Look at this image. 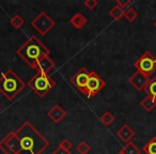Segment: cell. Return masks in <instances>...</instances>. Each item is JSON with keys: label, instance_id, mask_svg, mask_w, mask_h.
Returning <instances> with one entry per match:
<instances>
[{"label": "cell", "instance_id": "cell-3", "mask_svg": "<svg viewBox=\"0 0 156 154\" xmlns=\"http://www.w3.org/2000/svg\"><path fill=\"white\" fill-rule=\"evenodd\" d=\"M26 87L25 81L11 69L0 75V93L7 100L13 101Z\"/></svg>", "mask_w": 156, "mask_h": 154}, {"label": "cell", "instance_id": "cell-8", "mask_svg": "<svg viewBox=\"0 0 156 154\" xmlns=\"http://www.w3.org/2000/svg\"><path fill=\"white\" fill-rule=\"evenodd\" d=\"M89 76H90V71H88L85 66H83L78 70V72H76L72 76L71 78H69V81H71V84L78 91H80L83 94H85L86 86H87Z\"/></svg>", "mask_w": 156, "mask_h": 154}, {"label": "cell", "instance_id": "cell-21", "mask_svg": "<svg viewBox=\"0 0 156 154\" xmlns=\"http://www.w3.org/2000/svg\"><path fill=\"white\" fill-rule=\"evenodd\" d=\"M76 150H77V152L79 154H88L91 151V147L86 141H80V142L76 145Z\"/></svg>", "mask_w": 156, "mask_h": 154}, {"label": "cell", "instance_id": "cell-23", "mask_svg": "<svg viewBox=\"0 0 156 154\" xmlns=\"http://www.w3.org/2000/svg\"><path fill=\"white\" fill-rule=\"evenodd\" d=\"M124 17L126 18V20L129 23H133L136 20V18L138 17V13L134 8H130V9L126 10L125 13H124Z\"/></svg>", "mask_w": 156, "mask_h": 154}, {"label": "cell", "instance_id": "cell-28", "mask_svg": "<svg viewBox=\"0 0 156 154\" xmlns=\"http://www.w3.org/2000/svg\"><path fill=\"white\" fill-rule=\"evenodd\" d=\"M154 27H155V28H156V20H155V22H154Z\"/></svg>", "mask_w": 156, "mask_h": 154}, {"label": "cell", "instance_id": "cell-24", "mask_svg": "<svg viewBox=\"0 0 156 154\" xmlns=\"http://www.w3.org/2000/svg\"><path fill=\"white\" fill-rule=\"evenodd\" d=\"M85 7L89 10H94L96 7L98 5V0H85V2H83Z\"/></svg>", "mask_w": 156, "mask_h": 154}, {"label": "cell", "instance_id": "cell-11", "mask_svg": "<svg viewBox=\"0 0 156 154\" xmlns=\"http://www.w3.org/2000/svg\"><path fill=\"white\" fill-rule=\"evenodd\" d=\"M135 135H136V132H135L134 128L128 125V124L122 125L121 128H119V130L117 131V133H115V136H117L120 140H122L125 143L129 142L135 137Z\"/></svg>", "mask_w": 156, "mask_h": 154}, {"label": "cell", "instance_id": "cell-16", "mask_svg": "<svg viewBox=\"0 0 156 154\" xmlns=\"http://www.w3.org/2000/svg\"><path fill=\"white\" fill-rule=\"evenodd\" d=\"M124 13H125V10L122 9L121 7H119V5H117L109 10V16H110L113 20H117V22L124 17Z\"/></svg>", "mask_w": 156, "mask_h": 154}, {"label": "cell", "instance_id": "cell-10", "mask_svg": "<svg viewBox=\"0 0 156 154\" xmlns=\"http://www.w3.org/2000/svg\"><path fill=\"white\" fill-rule=\"evenodd\" d=\"M149 81H150V77H147L144 74H142L141 72L138 71L135 72L129 78H128V83L130 84V86H133L138 91L144 89V87L149 83Z\"/></svg>", "mask_w": 156, "mask_h": 154}, {"label": "cell", "instance_id": "cell-1", "mask_svg": "<svg viewBox=\"0 0 156 154\" xmlns=\"http://www.w3.org/2000/svg\"><path fill=\"white\" fill-rule=\"evenodd\" d=\"M15 135L16 154H42L49 147V141L29 121H25L15 131Z\"/></svg>", "mask_w": 156, "mask_h": 154}, {"label": "cell", "instance_id": "cell-15", "mask_svg": "<svg viewBox=\"0 0 156 154\" xmlns=\"http://www.w3.org/2000/svg\"><path fill=\"white\" fill-rule=\"evenodd\" d=\"M143 91L147 93V96H151V98L156 100V76L150 79L149 83L147 84V86L143 89Z\"/></svg>", "mask_w": 156, "mask_h": 154}, {"label": "cell", "instance_id": "cell-6", "mask_svg": "<svg viewBox=\"0 0 156 154\" xmlns=\"http://www.w3.org/2000/svg\"><path fill=\"white\" fill-rule=\"evenodd\" d=\"M31 26L35 31L42 35H45L56 26V22L46 12L42 11L31 22Z\"/></svg>", "mask_w": 156, "mask_h": 154}, {"label": "cell", "instance_id": "cell-20", "mask_svg": "<svg viewBox=\"0 0 156 154\" xmlns=\"http://www.w3.org/2000/svg\"><path fill=\"white\" fill-rule=\"evenodd\" d=\"M10 24H11V26H13L14 29L18 30V29H20L25 25V20L22 16L16 14V15L12 16V17L10 18Z\"/></svg>", "mask_w": 156, "mask_h": 154}, {"label": "cell", "instance_id": "cell-9", "mask_svg": "<svg viewBox=\"0 0 156 154\" xmlns=\"http://www.w3.org/2000/svg\"><path fill=\"white\" fill-rule=\"evenodd\" d=\"M16 149H17V139H16L15 131H12L0 140V151L3 154H16Z\"/></svg>", "mask_w": 156, "mask_h": 154}, {"label": "cell", "instance_id": "cell-4", "mask_svg": "<svg viewBox=\"0 0 156 154\" xmlns=\"http://www.w3.org/2000/svg\"><path fill=\"white\" fill-rule=\"evenodd\" d=\"M28 87L40 98H44L56 86V81L48 74L37 72L28 81Z\"/></svg>", "mask_w": 156, "mask_h": 154}, {"label": "cell", "instance_id": "cell-29", "mask_svg": "<svg viewBox=\"0 0 156 154\" xmlns=\"http://www.w3.org/2000/svg\"><path fill=\"white\" fill-rule=\"evenodd\" d=\"M118 154H123V153H122V152H121V151H120V152H119V153H118Z\"/></svg>", "mask_w": 156, "mask_h": 154}, {"label": "cell", "instance_id": "cell-13", "mask_svg": "<svg viewBox=\"0 0 156 154\" xmlns=\"http://www.w3.org/2000/svg\"><path fill=\"white\" fill-rule=\"evenodd\" d=\"M65 116H66L65 110L58 104L52 106L51 108L47 111V117L49 118L50 120H52V122H55V123H60L65 118Z\"/></svg>", "mask_w": 156, "mask_h": 154}, {"label": "cell", "instance_id": "cell-18", "mask_svg": "<svg viewBox=\"0 0 156 154\" xmlns=\"http://www.w3.org/2000/svg\"><path fill=\"white\" fill-rule=\"evenodd\" d=\"M141 151L144 154H156V136L152 137L142 147Z\"/></svg>", "mask_w": 156, "mask_h": 154}, {"label": "cell", "instance_id": "cell-12", "mask_svg": "<svg viewBox=\"0 0 156 154\" xmlns=\"http://www.w3.org/2000/svg\"><path fill=\"white\" fill-rule=\"evenodd\" d=\"M55 66H56L55 61L52 60L49 56H45L37 61L34 70H37V72H41V73H44V74H48Z\"/></svg>", "mask_w": 156, "mask_h": 154}, {"label": "cell", "instance_id": "cell-27", "mask_svg": "<svg viewBox=\"0 0 156 154\" xmlns=\"http://www.w3.org/2000/svg\"><path fill=\"white\" fill-rule=\"evenodd\" d=\"M52 154H72V153H71V151H66V150H64L63 148L58 147L52 152Z\"/></svg>", "mask_w": 156, "mask_h": 154}, {"label": "cell", "instance_id": "cell-30", "mask_svg": "<svg viewBox=\"0 0 156 154\" xmlns=\"http://www.w3.org/2000/svg\"><path fill=\"white\" fill-rule=\"evenodd\" d=\"M0 111H1V107H0Z\"/></svg>", "mask_w": 156, "mask_h": 154}, {"label": "cell", "instance_id": "cell-25", "mask_svg": "<svg viewBox=\"0 0 156 154\" xmlns=\"http://www.w3.org/2000/svg\"><path fill=\"white\" fill-rule=\"evenodd\" d=\"M59 147L63 148V149L66 150V151H71V149L73 148V143H72V141H69V139L64 138V139H63V140L60 142Z\"/></svg>", "mask_w": 156, "mask_h": 154}, {"label": "cell", "instance_id": "cell-22", "mask_svg": "<svg viewBox=\"0 0 156 154\" xmlns=\"http://www.w3.org/2000/svg\"><path fill=\"white\" fill-rule=\"evenodd\" d=\"M100 120L105 126H109L110 124H112L113 121H115V117H113V115H111L110 111H106V113L101 117Z\"/></svg>", "mask_w": 156, "mask_h": 154}, {"label": "cell", "instance_id": "cell-19", "mask_svg": "<svg viewBox=\"0 0 156 154\" xmlns=\"http://www.w3.org/2000/svg\"><path fill=\"white\" fill-rule=\"evenodd\" d=\"M121 152L123 154H141V150L132 141L126 143L121 149Z\"/></svg>", "mask_w": 156, "mask_h": 154}, {"label": "cell", "instance_id": "cell-17", "mask_svg": "<svg viewBox=\"0 0 156 154\" xmlns=\"http://www.w3.org/2000/svg\"><path fill=\"white\" fill-rule=\"evenodd\" d=\"M140 105L145 111L150 113V111H152L156 107V100H155V98H151V96L147 95L142 101H141Z\"/></svg>", "mask_w": 156, "mask_h": 154}, {"label": "cell", "instance_id": "cell-7", "mask_svg": "<svg viewBox=\"0 0 156 154\" xmlns=\"http://www.w3.org/2000/svg\"><path fill=\"white\" fill-rule=\"evenodd\" d=\"M105 86H106V83H105L104 79H103L96 72L90 71L89 79H88L87 86H86L85 95L89 98H94L96 94H98V92H100Z\"/></svg>", "mask_w": 156, "mask_h": 154}, {"label": "cell", "instance_id": "cell-5", "mask_svg": "<svg viewBox=\"0 0 156 154\" xmlns=\"http://www.w3.org/2000/svg\"><path fill=\"white\" fill-rule=\"evenodd\" d=\"M134 66L138 72H141L145 76L150 77L156 71V58L149 50H147L135 61Z\"/></svg>", "mask_w": 156, "mask_h": 154}, {"label": "cell", "instance_id": "cell-2", "mask_svg": "<svg viewBox=\"0 0 156 154\" xmlns=\"http://www.w3.org/2000/svg\"><path fill=\"white\" fill-rule=\"evenodd\" d=\"M16 54L31 69H35L37 61L43 57L49 56L50 52L39 38L31 35L20 48L16 49Z\"/></svg>", "mask_w": 156, "mask_h": 154}, {"label": "cell", "instance_id": "cell-14", "mask_svg": "<svg viewBox=\"0 0 156 154\" xmlns=\"http://www.w3.org/2000/svg\"><path fill=\"white\" fill-rule=\"evenodd\" d=\"M69 23H71L72 26H74L76 29L80 30V29H83V27L87 25L88 20H87V17H86V16L83 15V13H76V14H74V15L71 17V20H69Z\"/></svg>", "mask_w": 156, "mask_h": 154}, {"label": "cell", "instance_id": "cell-26", "mask_svg": "<svg viewBox=\"0 0 156 154\" xmlns=\"http://www.w3.org/2000/svg\"><path fill=\"white\" fill-rule=\"evenodd\" d=\"M130 2H132L130 0H117V5H119V7H121L122 9L125 10L126 8L130 5Z\"/></svg>", "mask_w": 156, "mask_h": 154}]
</instances>
